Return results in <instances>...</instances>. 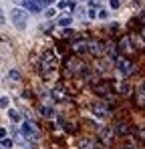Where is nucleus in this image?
<instances>
[{
    "instance_id": "1",
    "label": "nucleus",
    "mask_w": 145,
    "mask_h": 149,
    "mask_svg": "<svg viewBox=\"0 0 145 149\" xmlns=\"http://www.w3.org/2000/svg\"><path fill=\"white\" fill-rule=\"evenodd\" d=\"M10 20L14 22V26L18 30H24L26 22H28V10H24V8H12L10 10Z\"/></svg>"
},
{
    "instance_id": "2",
    "label": "nucleus",
    "mask_w": 145,
    "mask_h": 149,
    "mask_svg": "<svg viewBox=\"0 0 145 149\" xmlns=\"http://www.w3.org/2000/svg\"><path fill=\"white\" fill-rule=\"evenodd\" d=\"M20 129H22L24 139H28V141H38V139H40V131H38V127L32 123L30 119H26Z\"/></svg>"
},
{
    "instance_id": "3",
    "label": "nucleus",
    "mask_w": 145,
    "mask_h": 149,
    "mask_svg": "<svg viewBox=\"0 0 145 149\" xmlns=\"http://www.w3.org/2000/svg\"><path fill=\"white\" fill-rule=\"evenodd\" d=\"M115 67H117V73L121 77H129V74L135 71V65L129 61V58H125V56H119L117 61H115Z\"/></svg>"
},
{
    "instance_id": "4",
    "label": "nucleus",
    "mask_w": 145,
    "mask_h": 149,
    "mask_svg": "<svg viewBox=\"0 0 145 149\" xmlns=\"http://www.w3.org/2000/svg\"><path fill=\"white\" fill-rule=\"evenodd\" d=\"M91 111H93V115L97 119H107L109 117V105L107 103H93Z\"/></svg>"
},
{
    "instance_id": "5",
    "label": "nucleus",
    "mask_w": 145,
    "mask_h": 149,
    "mask_svg": "<svg viewBox=\"0 0 145 149\" xmlns=\"http://www.w3.org/2000/svg\"><path fill=\"white\" fill-rule=\"evenodd\" d=\"M54 65H56V56H54V50H47V52H45V56H43V71L50 73V71L54 69Z\"/></svg>"
},
{
    "instance_id": "6",
    "label": "nucleus",
    "mask_w": 145,
    "mask_h": 149,
    "mask_svg": "<svg viewBox=\"0 0 145 149\" xmlns=\"http://www.w3.org/2000/svg\"><path fill=\"white\" fill-rule=\"evenodd\" d=\"M45 6V0H22V8L28 12H40Z\"/></svg>"
},
{
    "instance_id": "7",
    "label": "nucleus",
    "mask_w": 145,
    "mask_h": 149,
    "mask_svg": "<svg viewBox=\"0 0 145 149\" xmlns=\"http://www.w3.org/2000/svg\"><path fill=\"white\" fill-rule=\"evenodd\" d=\"M67 71L72 73V74H83L85 67H83V63H81V61H77V56H72L71 61L67 63Z\"/></svg>"
},
{
    "instance_id": "8",
    "label": "nucleus",
    "mask_w": 145,
    "mask_h": 149,
    "mask_svg": "<svg viewBox=\"0 0 145 149\" xmlns=\"http://www.w3.org/2000/svg\"><path fill=\"white\" fill-rule=\"evenodd\" d=\"M87 49H89V40L87 38H81V40L72 42V50L77 54H87Z\"/></svg>"
},
{
    "instance_id": "9",
    "label": "nucleus",
    "mask_w": 145,
    "mask_h": 149,
    "mask_svg": "<svg viewBox=\"0 0 145 149\" xmlns=\"http://www.w3.org/2000/svg\"><path fill=\"white\" fill-rule=\"evenodd\" d=\"M87 52L99 56V54H103V45H101L99 40H89V49H87Z\"/></svg>"
},
{
    "instance_id": "10",
    "label": "nucleus",
    "mask_w": 145,
    "mask_h": 149,
    "mask_svg": "<svg viewBox=\"0 0 145 149\" xmlns=\"http://www.w3.org/2000/svg\"><path fill=\"white\" fill-rule=\"evenodd\" d=\"M77 147H79V149H93V139L83 137V139H79V141H77Z\"/></svg>"
},
{
    "instance_id": "11",
    "label": "nucleus",
    "mask_w": 145,
    "mask_h": 149,
    "mask_svg": "<svg viewBox=\"0 0 145 149\" xmlns=\"http://www.w3.org/2000/svg\"><path fill=\"white\" fill-rule=\"evenodd\" d=\"M101 139H103V143H111L113 141V129H101Z\"/></svg>"
},
{
    "instance_id": "12",
    "label": "nucleus",
    "mask_w": 145,
    "mask_h": 149,
    "mask_svg": "<svg viewBox=\"0 0 145 149\" xmlns=\"http://www.w3.org/2000/svg\"><path fill=\"white\" fill-rule=\"evenodd\" d=\"M50 95H52V99H54V101H63V99H65V91H63L61 87H52Z\"/></svg>"
},
{
    "instance_id": "13",
    "label": "nucleus",
    "mask_w": 145,
    "mask_h": 149,
    "mask_svg": "<svg viewBox=\"0 0 145 149\" xmlns=\"http://www.w3.org/2000/svg\"><path fill=\"white\" fill-rule=\"evenodd\" d=\"M117 91H119L121 95L129 97V95H131V85H129V83H119V85H117Z\"/></svg>"
},
{
    "instance_id": "14",
    "label": "nucleus",
    "mask_w": 145,
    "mask_h": 149,
    "mask_svg": "<svg viewBox=\"0 0 145 149\" xmlns=\"http://www.w3.org/2000/svg\"><path fill=\"white\" fill-rule=\"evenodd\" d=\"M8 119L12 121V123H20V113L16 111V109H8Z\"/></svg>"
},
{
    "instance_id": "15",
    "label": "nucleus",
    "mask_w": 145,
    "mask_h": 149,
    "mask_svg": "<svg viewBox=\"0 0 145 149\" xmlns=\"http://www.w3.org/2000/svg\"><path fill=\"white\" fill-rule=\"evenodd\" d=\"M56 24L63 26V28H67V26H71V24H72V18H71V16H59Z\"/></svg>"
},
{
    "instance_id": "16",
    "label": "nucleus",
    "mask_w": 145,
    "mask_h": 149,
    "mask_svg": "<svg viewBox=\"0 0 145 149\" xmlns=\"http://www.w3.org/2000/svg\"><path fill=\"white\" fill-rule=\"evenodd\" d=\"M105 49H107V56H109V58H115V61H117V52H115V45H113V42H107Z\"/></svg>"
},
{
    "instance_id": "17",
    "label": "nucleus",
    "mask_w": 145,
    "mask_h": 149,
    "mask_svg": "<svg viewBox=\"0 0 145 149\" xmlns=\"http://www.w3.org/2000/svg\"><path fill=\"white\" fill-rule=\"evenodd\" d=\"M119 49L123 50V52H131L133 50V47H131V42H129V38H123L119 42Z\"/></svg>"
},
{
    "instance_id": "18",
    "label": "nucleus",
    "mask_w": 145,
    "mask_h": 149,
    "mask_svg": "<svg viewBox=\"0 0 145 149\" xmlns=\"http://www.w3.org/2000/svg\"><path fill=\"white\" fill-rule=\"evenodd\" d=\"M8 79H10V81H20V73H18V69H10V71H8Z\"/></svg>"
},
{
    "instance_id": "19",
    "label": "nucleus",
    "mask_w": 145,
    "mask_h": 149,
    "mask_svg": "<svg viewBox=\"0 0 145 149\" xmlns=\"http://www.w3.org/2000/svg\"><path fill=\"white\" fill-rule=\"evenodd\" d=\"M0 141H2L0 145H2L4 149H10L12 145H14V141H12V139H8V137H4V139H0Z\"/></svg>"
},
{
    "instance_id": "20",
    "label": "nucleus",
    "mask_w": 145,
    "mask_h": 149,
    "mask_svg": "<svg viewBox=\"0 0 145 149\" xmlns=\"http://www.w3.org/2000/svg\"><path fill=\"white\" fill-rule=\"evenodd\" d=\"M40 113H43V115H45V117H52V115H54V113H52V109H50V107H45V105H43V107H40Z\"/></svg>"
},
{
    "instance_id": "21",
    "label": "nucleus",
    "mask_w": 145,
    "mask_h": 149,
    "mask_svg": "<svg viewBox=\"0 0 145 149\" xmlns=\"http://www.w3.org/2000/svg\"><path fill=\"white\" fill-rule=\"evenodd\" d=\"M109 8H111V10H119L121 8V0H109Z\"/></svg>"
},
{
    "instance_id": "22",
    "label": "nucleus",
    "mask_w": 145,
    "mask_h": 149,
    "mask_svg": "<svg viewBox=\"0 0 145 149\" xmlns=\"http://www.w3.org/2000/svg\"><path fill=\"white\" fill-rule=\"evenodd\" d=\"M8 103H10V101L6 99V97H2V95H0V109H6V107H8Z\"/></svg>"
},
{
    "instance_id": "23",
    "label": "nucleus",
    "mask_w": 145,
    "mask_h": 149,
    "mask_svg": "<svg viewBox=\"0 0 145 149\" xmlns=\"http://www.w3.org/2000/svg\"><path fill=\"white\" fill-rule=\"evenodd\" d=\"M54 14H56V8H48L47 12H45V16H47V18H52Z\"/></svg>"
},
{
    "instance_id": "24",
    "label": "nucleus",
    "mask_w": 145,
    "mask_h": 149,
    "mask_svg": "<svg viewBox=\"0 0 145 149\" xmlns=\"http://www.w3.org/2000/svg\"><path fill=\"white\" fill-rule=\"evenodd\" d=\"M67 6H69V2H65V0H59V2H56V8H59V10H63V8H67Z\"/></svg>"
},
{
    "instance_id": "25",
    "label": "nucleus",
    "mask_w": 145,
    "mask_h": 149,
    "mask_svg": "<svg viewBox=\"0 0 145 149\" xmlns=\"http://www.w3.org/2000/svg\"><path fill=\"white\" fill-rule=\"evenodd\" d=\"M97 16H99L101 20H105V18H107L109 14H107V10H99V14H97Z\"/></svg>"
},
{
    "instance_id": "26",
    "label": "nucleus",
    "mask_w": 145,
    "mask_h": 149,
    "mask_svg": "<svg viewBox=\"0 0 145 149\" xmlns=\"http://www.w3.org/2000/svg\"><path fill=\"white\" fill-rule=\"evenodd\" d=\"M117 131H119V133H127V125H117Z\"/></svg>"
},
{
    "instance_id": "27",
    "label": "nucleus",
    "mask_w": 145,
    "mask_h": 149,
    "mask_svg": "<svg viewBox=\"0 0 145 149\" xmlns=\"http://www.w3.org/2000/svg\"><path fill=\"white\" fill-rule=\"evenodd\" d=\"M61 34H63V36H69V34H72V30H71V28H63Z\"/></svg>"
},
{
    "instance_id": "28",
    "label": "nucleus",
    "mask_w": 145,
    "mask_h": 149,
    "mask_svg": "<svg viewBox=\"0 0 145 149\" xmlns=\"http://www.w3.org/2000/svg\"><path fill=\"white\" fill-rule=\"evenodd\" d=\"M40 28H43V30H50V28H52V22H47V24L40 26Z\"/></svg>"
},
{
    "instance_id": "29",
    "label": "nucleus",
    "mask_w": 145,
    "mask_h": 149,
    "mask_svg": "<svg viewBox=\"0 0 145 149\" xmlns=\"http://www.w3.org/2000/svg\"><path fill=\"white\" fill-rule=\"evenodd\" d=\"M95 16H97L95 8H89V18H95Z\"/></svg>"
},
{
    "instance_id": "30",
    "label": "nucleus",
    "mask_w": 145,
    "mask_h": 149,
    "mask_svg": "<svg viewBox=\"0 0 145 149\" xmlns=\"http://www.w3.org/2000/svg\"><path fill=\"white\" fill-rule=\"evenodd\" d=\"M4 137H6V129H4V127H0V139H4Z\"/></svg>"
},
{
    "instance_id": "31",
    "label": "nucleus",
    "mask_w": 145,
    "mask_h": 149,
    "mask_svg": "<svg viewBox=\"0 0 145 149\" xmlns=\"http://www.w3.org/2000/svg\"><path fill=\"white\" fill-rule=\"evenodd\" d=\"M139 137H143V139H145V127H139Z\"/></svg>"
},
{
    "instance_id": "32",
    "label": "nucleus",
    "mask_w": 145,
    "mask_h": 149,
    "mask_svg": "<svg viewBox=\"0 0 145 149\" xmlns=\"http://www.w3.org/2000/svg\"><path fill=\"white\" fill-rule=\"evenodd\" d=\"M139 18H141V20H145V8H141V12H139Z\"/></svg>"
},
{
    "instance_id": "33",
    "label": "nucleus",
    "mask_w": 145,
    "mask_h": 149,
    "mask_svg": "<svg viewBox=\"0 0 145 149\" xmlns=\"http://www.w3.org/2000/svg\"><path fill=\"white\" fill-rule=\"evenodd\" d=\"M56 0H45V4H54Z\"/></svg>"
},
{
    "instance_id": "34",
    "label": "nucleus",
    "mask_w": 145,
    "mask_h": 149,
    "mask_svg": "<svg viewBox=\"0 0 145 149\" xmlns=\"http://www.w3.org/2000/svg\"><path fill=\"white\" fill-rule=\"evenodd\" d=\"M0 22H4V16H2V10H0Z\"/></svg>"
},
{
    "instance_id": "35",
    "label": "nucleus",
    "mask_w": 145,
    "mask_h": 149,
    "mask_svg": "<svg viewBox=\"0 0 145 149\" xmlns=\"http://www.w3.org/2000/svg\"><path fill=\"white\" fill-rule=\"evenodd\" d=\"M141 36H143V38H145V26H143V30H141Z\"/></svg>"
},
{
    "instance_id": "36",
    "label": "nucleus",
    "mask_w": 145,
    "mask_h": 149,
    "mask_svg": "<svg viewBox=\"0 0 145 149\" xmlns=\"http://www.w3.org/2000/svg\"><path fill=\"white\" fill-rule=\"evenodd\" d=\"M141 89H143V91H145V83H143V87H141Z\"/></svg>"
},
{
    "instance_id": "37",
    "label": "nucleus",
    "mask_w": 145,
    "mask_h": 149,
    "mask_svg": "<svg viewBox=\"0 0 145 149\" xmlns=\"http://www.w3.org/2000/svg\"><path fill=\"white\" fill-rule=\"evenodd\" d=\"M127 149H133V147H127Z\"/></svg>"
}]
</instances>
